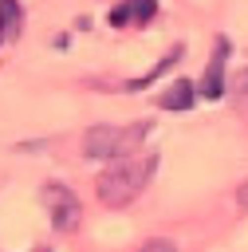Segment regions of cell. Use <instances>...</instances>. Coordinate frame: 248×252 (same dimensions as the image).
Listing matches in <instances>:
<instances>
[{
    "label": "cell",
    "instance_id": "cell-8",
    "mask_svg": "<svg viewBox=\"0 0 248 252\" xmlns=\"http://www.w3.org/2000/svg\"><path fill=\"white\" fill-rule=\"evenodd\" d=\"M228 98L240 114H248V67H240L232 79H228Z\"/></svg>",
    "mask_w": 248,
    "mask_h": 252
},
{
    "label": "cell",
    "instance_id": "cell-2",
    "mask_svg": "<svg viewBox=\"0 0 248 252\" xmlns=\"http://www.w3.org/2000/svg\"><path fill=\"white\" fill-rule=\"evenodd\" d=\"M39 201H43V209H47L55 232H75V228H79V220H83V205H79V197H75L67 185L47 181V185L39 189Z\"/></svg>",
    "mask_w": 248,
    "mask_h": 252
},
{
    "label": "cell",
    "instance_id": "cell-1",
    "mask_svg": "<svg viewBox=\"0 0 248 252\" xmlns=\"http://www.w3.org/2000/svg\"><path fill=\"white\" fill-rule=\"evenodd\" d=\"M154 169H157V154H154V150H138V154H130V158H110L106 169L98 173L94 193H98V201H102L106 209H122V205H130V201L150 185Z\"/></svg>",
    "mask_w": 248,
    "mask_h": 252
},
{
    "label": "cell",
    "instance_id": "cell-9",
    "mask_svg": "<svg viewBox=\"0 0 248 252\" xmlns=\"http://www.w3.org/2000/svg\"><path fill=\"white\" fill-rule=\"evenodd\" d=\"M177 59H181V47H169V55H165V59H157V67H154V71H150V75H142V79H138V83H134V87H150V83H154V79H157V75H161V71H169V67H173V63H177Z\"/></svg>",
    "mask_w": 248,
    "mask_h": 252
},
{
    "label": "cell",
    "instance_id": "cell-6",
    "mask_svg": "<svg viewBox=\"0 0 248 252\" xmlns=\"http://www.w3.org/2000/svg\"><path fill=\"white\" fill-rule=\"evenodd\" d=\"M193 98H197V87H193L189 79H177L173 87H165V91L157 94V106H161V110H189Z\"/></svg>",
    "mask_w": 248,
    "mask_h": 252
},
{
    "label": "cell",
    "instance_id": "cell-7",
    "mask_svg": "<svg viewBox=\"0 0 248 252\" xmlns=\"http://www.w3.org/2000/svg\"><path fill=\"white\" fill-rule=\"evenodd\" d=\"M20 24H24L20 0H0V43L4 39H16L20 35Z\"/></svg>",
    "mask_w": 248,
    "mask_h": 252
},
{
    "label": "cell",
    "instance_id": "cell-11",
    "mask_svg": "<svg viewBox=\"0 0 248 252\" xmlns=\"http://www.w3.org/2000/svg\"><path fill=\"white\" fill-rule=\"evenodd\" d=\"M236 201H240V205H244V209H248V181H244V185H240V193H236Z\"/></svg>",
    "mask_w": 248,
    "mask_h": 252
},
{
    "label": "cell",
    "instance_id": "cell-12",
    "mask_svg": "<svg viewBox=\"0 0 248 252\" xmlns=\"http://www.w3.org/2000/svg\"><path fill=\"white\" fill-rule=\"evenodd\" d=\"M35 252H51V248H35Z\"/></svg>",
    "mask_w": 248,
    "mask_h": 252
},
{
    "label": "cell",
    "instance_id": "cell-3",
    "mask_svg": "<svg viewBox=\"0 0 248 252\" xmlns=\"http://www.w3.org/2000/svg\"><path fill=\"white\" fill-rule=\"evenodd\" d=\"M118 138H122V126H110V122H98L83 134V158L91 161H110L114 150H118Z\"/></svg>",
    "mask_w": 248,
    "mask_h": 252
},
{
    "label": "cell",
    "instance_id": "cell-5",
    "mask_svg": "<svg viewBox=\"0 0 248 252\" xmlns=\"http://www.w3.org/2000/svg\"><path fill=\"white\" fill-rule=\"evenodd\" d=\"M154 12H157V0H122V4L110 12V24H118V28H122V24H138V28H142V24L154 20Z\"/></svg>",
    "mask_w": 248,
    "mask_h": 252
},
{
    "label": "cell",
    "instance_id": "cell-10",
    "mask_svg": "<svg viewBox=\"0 0 248 252\" xmlns=\"http://www.w3.org/2000/svg\"><path fill=\"white\" fill-rule=\"evenodd\" d=\"M138 252H177V244L173 240H146Z\"/></svg>",
    "mask_w": 248,
    "mask_h": 252
},
{
    "label": "cell",
    "instance_id": "cell-4",
    "mask_svg": "<svg viewBox=\"0 0 248 252\" xmlns=\"http://www.w3.org/2000/svg\"><path fill=\"white\" fill-rule=\"evenodd\" d=\"M224 59H228V39H217L213 59H209V71L197 83V94H205V98H220L224 94Z\"/></svg>",
    "mask_w": 248,
    "mask_h": 252
}]
</instances>
